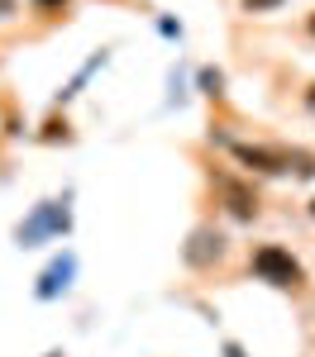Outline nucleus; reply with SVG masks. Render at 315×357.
Returning a JSON list of instances; mask_svg holds the SVG:
<instances>
[{
    "label": "nucleus",
    "mask_w": 315,
    "mask_h": 357,
    "mask_svg": "<svg viewBox=\"0 0 315 357\" xmlns=\"http://www.w3.org/2000/svg\"><path fill=\"white\" fill-rule=\"evenodd\" d=\"M234 158L249 167V172H263V176H282V172L315 176V158H311V153H296V148H258V143H234Z\"/></svg>",
    "instance_id": "f257e3e1"
},
{
    "label": "nucleus",
    "mask_w": 315,
    "mask_h": 357,
    "mask_svg": "<svg viewBox=\"0 0 315 357\" xmlns=\"http://www.w3.org/2000/svg\"><path fill=\"white\" fill-rule=\"evenodd\" d=\"M254 272L263 281H272V286H301V262L277 243H263L254 252Z\"/></svg>",
    "instance_id": "f03ea898"
},
{
    "label": "nucleus",
    "mask_w": 315,
    "mask_h": 357,
    "mask_svg": "<svg viewBox=\"0 0 315 357\" xmlns=\"http://www.w3.org/2000/svg\"><path fill=\"white\" fill-rule=\"evenodd\" d=\"M215 186H220V195L229 200V215H234V220H254L258 215V195L249 191V186H239L234 176H220Z\"/></svg>",
    "instance_id": "7ed1b4c3"
},
{
    "label": "nucleus",
    "mask_w": 315,
    "mask_h": 357,
    "mask_svg": "<svg viewBox=\"0 0 315 357\" xmlns=\"http://www.w3.org/2000/svg\"><path fill=\"white\" fill-rule=\"evenodd\" d=\"M43 229H67V210H62V205H43V210L20 229V243H38Z\"/></svg>",
    "instance_id": "20e7f679"
},
{
    "label": "nucleus",
    "mask_w": 315,
    "mask_h": 357,
    "mask_svg": "<svg viewBox=\"0 0 315 357\" xmlns=\"http://www.w3.org/2000/svg\"><path fill=\"white\" fill-rule=\"evenodd\" d=\"M220 252H225V238H220V234H210V229H196V234H191V248H186V262H210V257H220Z\"/></svg>",
    "instance_id": "39448f33"
},
{
    "label": "nucleus",
    "mask_w": 315,
    "mask_h": 357,
    "mask_svg": "<svg viewBox=\"0 0 315 357\" xmlns=\"http://www.w3.org/2000/svg\"><path fill=\"white\" fill-rule=\"evenodd\" d=\"M67 276H72V257H62V262H53V267L43 272V286H38V296H57V286H67Z\"/></svg>",
    "instance_id": "423d86ee"
},
{
    "label": "nucleus",
    "mask_w": 315,
    "mask_h": 357,
    "mask_svg": "<svg viewBox=\"0 0 315 357\" xmlns=\"http://www.w3.org/2000/svg\"><path fill=\"white\" fill-rule=\"evenodd\" d=\"M249 10H272V5H282V0H244Z\"/></svg>",
    "instance_id": "0eeeda50"
},
{
    "label": "nucleus",
    "mask_w": 315,
    "mask_h": 357,
    "mask_svg": "<svg viewBox=\"0 0 315 357\" xmlns=\"http://www.w3.org/2000/svg\"><path fill=\"white\" fill-rule=\"evenodd\" d=\"M34 5H38V10H62L67 0H34Z\"/></svg>",
    "instance_id": "6e6552de"
},
{
    "label": "nucleus",
    "mask_w": 315,
    "mask_h": 357,
    "mask_svg": "<svg viewBox=\"0 0 315 357\" xmlns=\"http://www.w3.org/2000/svg\"><path fill=\"white\" fill-rule=\"evenodd\" d=\"M306 100H311V114H315V86H311V91H306Z\"/></svg>",
    "instance_id": "1a4fd4ad"
},
{
    "label": "nucleus",
    "mask_w": 315,
    "mask_h": 357,
    "mask_svg": "<svg viewBox=\"0 0 315 357\" xmlns=\"http://www.w3.org/2000/svg\"><path fill=\"white\" fill-rule=\"evenodd\" d=\"M0 15H10V0H0Z\"/></svg>",
    "instance_id": "9d476101"
},
{
    "label": "nucleus",
    "mask_w": 315,
    "mask_h": 357,
    "mask_svg": "<svg viewBox=\"0 0 315 357\" xmlns=\"http://www.w3.org/2000/svg\"><path fill=\"white\" fill-rule=\"evenodd\" d=\"M311 33H315V15H311Z\"/></svg>",
    "instance_id": "9b49d317"
},
{
    "label": "nucleus",
    "mask_w": 315,
    "mask_h": 357,
    "mask_svg": "<svg viewBox=\"0 0 315 357\" xmlns=\"http://www.w3.org/2000/svg\"><path fill=\"white\" fill-rule=\"evenodd\" d=\"M311 215H315V200H311Z\"/></svg>",
    "instance_id": "f8f14e48"
},
{
    "label": "nucleus",
    "mask_w": 315,
    "mask_h": 357,
    "mask_svg": "<svg viewBox=\"0 0 315 357\" xmlns=\"http://www.w3.org/2000/svg\"><path fill=\"white\" fill-rule=\"evenodd\" d=\"M48 357H62V353H48Z\"/></svg>",
    "instance_id": "ddd939ff"
}]
</instances>
